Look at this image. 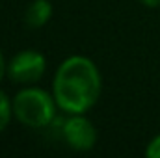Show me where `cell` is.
Returning <instances> with one entry per match:
<instances>
[{"mask_svg": "<svg viewBox=\"0 0 160 158\" xmlns=\"http://www.w3.org/2000/svg\"><path fill=\"white\" fill-rule=\"evenodd\" d=\"M102 89V78L95 62L88 56L73 54L65 58L52 80V95L65 114H86L91 110Z\"/></svg>", "mask_w": 160, "mask_h": 158, "instance_id": "6da1fadb", "label": "cell"}, {"mask_svg": "<svg viewBox=\"0 0 160 158\" xmlns=\"http://www.w3.org/2000/svg\"><path fill=\"white\" fill-rule=\"evenodd\" d=\"M56 99L48 91L26 86L13 97V117L28 128H45L56 117Z\"/></svg>", "mask_w": 160, "mask_h": 158, "instance_id": "7a4b0ae2", "label": "cell"}, {"mask_svg": "<svg viewBox=\"0 0 160 158\" xmlns=\"http://www.w3.org/2000/svg\"><path fill=\"white\" fill-rule=\"evenodd\" d=\"M47 71V58L39 50H21L8 62V78L15 84L32 86L43 78Z\"/></svg>", "mask_w": 160, "mask_h": 158, "instance_id": "3957f363", "label": "cell"}, {"mask_svg": "<svg viewBox=\"0 0 160 158\" xmlns=\"http://www.w3.org/2000/svg\"><path fill=\"white\" fill-rule=\"evenodd\" d=\"M62 136L67 147L78 153H88L97 143V128L84 114H69L62 126Z\"/></svg>", "mask_w": 160, "mask_h": 158, "instance_id": "277c9868", "label": "cell"}, {"mask_svg": "<svg viewBox=\"0 0 160 158\" xmlns=\"http://www.w3.org/2000/svg\"><path fill=\"white\" fill-rule=\"evenodd\" d=\"M52 17V4L50 0H32L24 9V24L30 30L43 28Z\"/></svg>", "mask_w": 160, "mask_h": 158, "instance_id": "5b68a950", "label": "cell"}, {"mask_svg": "<svg viewBox=\"0 0 160 158\" xmlns=\"http://www.w3.org/2000/svg\"><path fill=\"white\" fill-rule=\"evenodd\" d=\"M13 119V101L0 89V134L8 128L9 121Z\"/></svg>", "mask_w": 160, "mask_h": 158, "instance_id": "8992f818", "label": "cell"}, {"mask_svg": "<svg viewBox=\"0 0 160 158\" xmlns=\"http://www.w3.org/2000/svg\"><path fill=\"white\" fill-rule=\"evenodd\" d=\"M145 156L147 158H160V134H157L145 147Z\"/></svg>", "mask_w": 160, "mask_h": 158, "instance_id": "52a82bcc", "label": "cell"}, {"mask_svg": "<svg viewBox=\"0 0 160 158\" xmlns=\"http://www.w3.org/2000/svg\"><path fill=\"white\" fill-rule=\"evenodd\" d=\"M6 77H8V63H6V58H4V54L0 50V82Z\"/></svg>", "mask_w": 160, "mask_h": 158, "instance_id": "ba28073f", "label": "cell"}, {"mask_svg": "<svg viewBox=\"0 0 160 158\" xmlns=\"http://www.w3.org/2000/svg\"><path fill=\"white\" fill-rule=\"evenodd\" d=\"M138 2H140L142 6H145V7H151V9L160 6V0H138Z\"/></svg>", "mask_w": 160, "mask_h": 158, "instance_id": "9c48e42d", "label": "cell"}]
</instances>
